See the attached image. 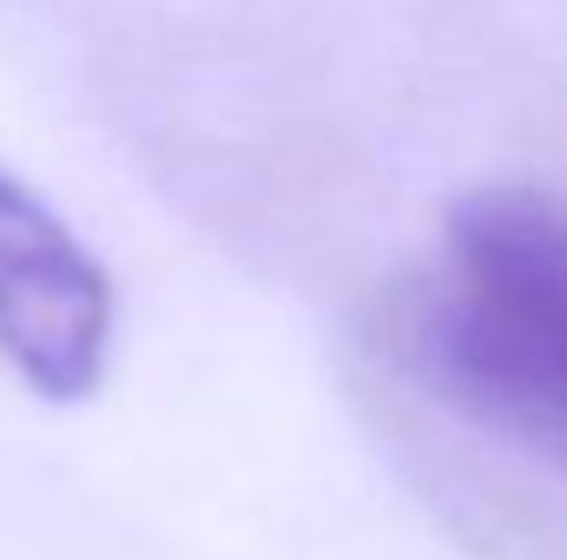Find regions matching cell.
<instances>
[{"label": "cell", "instance_id": "2", "mask_svg": "<svg viewBox=\"0 0 567 560\" xmlns=\"http://www.w3.org/2000/svg\"><path fill=\"white\" fill-rule=\"evenodd\" d=\"M120 290L100 251L13 172H0V363L40 403H86L106 383Z\"/></svg>", "mask_w": 567, "mask_h": 560}, {"label": "cell", "instance_id": "1", "mask_svg": "<svg viewBox=\"0 0 567 560\" xmlns=\"http://www.w3.org/2000/svg\"><path fill=\"white\" fill-rule=\"evenodd\" d=\"M435 403L567 468V205L475 191L442 225V258L403 323Z\"/></svg>", "mask_w": 567, "mask_h": 560}]
</instances>
